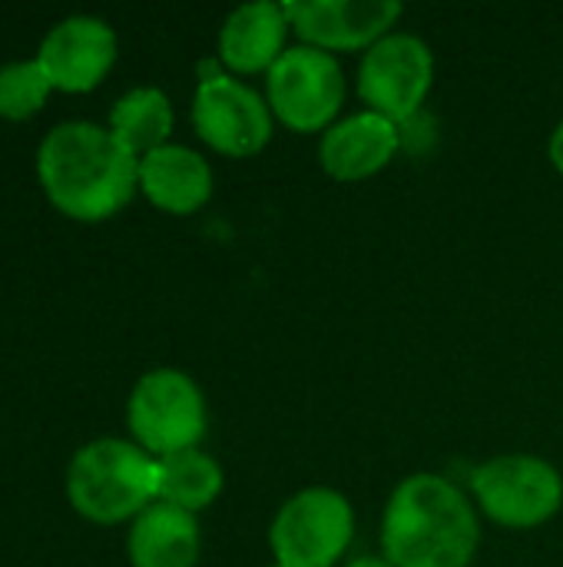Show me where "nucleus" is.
Segmentation results:
<instances>
[{
    "label": "nucleus",
    "mask_w": 563,
    "mask_h": 567,
    "mask_svg": "<svg viewBox=\"0 0 563 567\" xmlns=\"http://www.w3.org/2000/svg\"><path fill=\"white\" fill-rule=\"evenodd\" d=\"M481 512L451 478L415 472L395 485L382 515V558L395 567H471Z\"/></svg>",
    "instance_id": "obj_1"
},
{
    "label": "nucleus",
    "mask_w": 563,
    "mask_h": 567,
    "mask_svg": "<svg viewBox=\"0 0 563 567\" xmlns=\"http://www.w3.org/2000/svg\"><path fill=\"white\" fill-rule=\"evenodd\" d=\"M37 173L46 196L63 213L76 219H103L136 193L139 156L110 126L66 120L43 136Z\"/></svg>",
    "instance_id": "obj_2"
},
{
    "label": "nucleus",
    "mask_w": 563,
    "mask_h": 567,
    "mask_svg": "<svg viewBox=\"0 0 563 567\" xmlns=\"http://www.w3.org/2000/svg\"><path fill=\"white\" fill-rule=\"evenodd\" d=\"M159 462L123 439L86 442L66 472V495L80 515L100 525L136 518L156 502Z\"/></svg>",
    "instance_id": "obj_3"
},
{
    "label": "nucleus",
    "mask_w": 563,
    "mask_h": 567,
    "mask_svg": "<svg viewBox=\"0 0 563 567\" xmlns=\"http://www.w3.org/2000/svg\"><path fill=\"white\" fill-rule=\"evenodd\" d=\"M471 502L508 532H534L561 515L563 475L541 455L504 452L471 472Z\"/></svg>",
    "instance_id": "obj_4"
},
{
    "label": "nucleus",
    "mask_w": 563,
    "mask_h": 567,
    "mask_svg": "<svg viewBox=\"0 0 563 567\" xmlns=\"http://www.w3.org/2000/svg\"><path fill=\"white\" fill-rule=\"evenodd\" d=\"M355 542V508L348 495L329 485H309L289 495L272 525L269 548L282 567H335Z\"/></svg>",
    "instance_id": "obj_5"
},
{
    "label": "nucleus",
    "mask_w": 563,
    "mask_h": 567,
    "mask_svg": "<svg viewBox=\"0 0 563 567\" xmlns=\"http://www.w3.org/2000/svg\"><path fill=\"white\" fill-rule=\"evenodd\" d=\"M265 100L275 116L292 133H325L342 120L348 100V80L338 56L292 43L282 60L265 76Z\"/></svg>",
    "instance_id": "obj_6"
},
{
    "label": "nucleus",
    "mask_w": 563,
    "mask_h": 567,
    "mask_svg": "<svg viewBox=\"0 0 563 567\" xmlns=\"http://www.w3.org/2000/svg\"><path fill=\"white\" fill-rule=\"evenodd\" d=\"M126 422L139 449L153 458L199 449L206 435V395L183 369H153L139 375L126 402Z\"/></svg>",
    "instance_id": "obj_7"
},
{
    "label": "nucleus",
    "mask_w": 563,
    "mask_h": 567,
    "mask_svg": "<svg viewBox=\"0 0 563 567\" xmlns=\"http://www.w3.org/2000/svg\"><path fill=\"white\" fill-rule=\"evenodd\" d=\"M435 86V50L408 30H392L362 53L355 90L365 110L405 126L415 120Z\"/></svg>",
    "instance_id": "obj_8"
},
{
    "label": "nucleus",
    "mask_w": 563,
    "mask_h": 567,
    "mask_svg": "<svg viewBox=\"0 0 563 567\" xmlns=\"http://www.w3.org/2000/svg\"><path fill=\"white\" fill-rule=\"evenodd\" d=\"M192 126L199 140L229 159L259 156L275 133V116L265 93L252 90L246 80L212 70L199 76L192 93Z\"/></svg>",
    "instance_id": "obj_9"
},
{
    "label": "nucleus",
    "mask_w": 563,
    "mask_h": 567,
    "mask_svg": "<svg viewBox=\"0 0 563 567\" xmlns=\"http://www.w3.org/2000/svg\"><path fill=\"white\" fill-rule=\"evenodd\" d=\"M285 13L299 43L332 56H362L398 30L405 7L398 0H285Z\"/></svg>",
    "instance_id": "obj_10"
},
{
    "label": "nucleus",
    "mask_w": 563,
    "mask_h": 567,
    "mask_svg": "<svg viewBox=\"0 0 563 567\" xmlns=\"http://www.w3.org/2000/svg\"><path fill=\"white\" fill-rule=\"evenodd\" d=\"M402 150V126L372 113H345L319 136V166L335 183H365L392 166Z\"/></svg>",
    "instance_id": "obj_11"
},
{
    "label": "nucleus",
    "mask_w": 563,
    "mask_h": 567,
    "mask_svg": "<svg viewBox=\"0 0 563 567\" xmlns=\"http://www.w3.org/2000/svg\"><path fill=\"white\" fill-rule=\"evenodd\" d=\"M37 60L53 86L90 90L116 60V33L106 20L90 13L63 17L46 30Z\"/></svg>",
    "instance_id": "obj_12"
},
{
    "label": "nucleus",
    "mask_w": 563,
    "mask_h": 567,
    "mask_svg": "<svg viewBox=\"0 0 563 567\" xmlns=\"http://www.w3.org/2000/svg\"><path fill=\"white\" fill-rule=\"evenodd\" d=\"M292 23L285 13V3L275 0H256L229 10V17L219 27V63L232 76H269V70L282 60L289 43Z\"/></svg>",
    "instance_id": "obj_13"
},
{
    "label": "nucleus",
    "mask_w": 563,
    "mask_h": 567,
    "mask_svg": "<svg viewBox=\"0 0 563 567\" xmlns=\"http://www.w3.org/2000/svg\"><path fill=\"white\" fill-rule=\"evenodd\" d=\"M212 166L192 146L166 143L139 156V189L163 213L189 216L202 209L212 196Z\"/></svg>",
    "instance_id": "obj_14"
},
{
    "label": "nucleus",
    "mask_w": 563,
    "mask_h": 567,
    "mask_svg": "<svg viewBox=\"0 0 563 567\" xmlns=\"http://www.w3.org/2000/svg\"><path fill=\"white\" fill-rule=\"evenodd\" d=\"M126 548L133 567H196L202 551L199 522L192 512L153 502L133 518Z\"/></svg>",
    "instance_id": "obj_15"
},
{
    "label": "nucleus",
    "mask_w": 563,
    "mask_h": 567,
    "mask_svg": "<svg viewBox=\"0 0 563 567\" xmlns=\"http://www.w3.org/2000/svg\"><path fill=\"white\" fill-rule=\"evenodd\" d=\"M159 462V482H156V502L176 505L183 512H202L209 508L226 485L222 465L206 455L202 449H186L156 458Z\"/></svg>",
    "instance_id": "obj_16"
},
{
    "label": "nucleus",
    "mask_w": 563,
    "mask_h": 567,
    "mask_svg": "<svg viewBox=\"0 0 563 567\" xmlns=\"http://www.w3.org/2000/svg\"><path fill=\"white\" fill-rule=\"evenodd\" d=\"M173 103L159 86H136L123 93L110 110V130L136 153L146 156L156 146L169 143L173 133Z\"/></svg>",
    "instance_id": "obj_17"
},
{
    "label": "nucleus",
    "mask_w": 563,
    "mask_h": 567,
    "mask_svg": "<svg viewBox=\"0 0 563 567\" xmlns=\"http://www.w3.org/2000/svg\"><path fill=\"white\" fill-rule=\"evenodd\" d=\"M50 76L40 60H10L0 66V116H30L50 93Z\"/></svg>",
    "instance_id": "obj_18"
},
{
    "label": "nucleus",
    "mask_w": 563,
    "mask_h": 567,
    "mask_svg": "<svg viewBox=\"0 0 563 567\" xmlns=\"http://www.w3.org/2000/svg\"><path fill=\"white\" fill-rule=\"evenodd\" d=\"M548 159H551V166L563 176V120L554 126V133L548 140Z\"/></svg>",
    "instance_id": "obj_19"
},
{
    "label": "nucleus",
    "mask_w": 563,
    "mask_h": 567,
    "mask_svg": "<svg viewBox=\"0 0 563 567\" xmlns=\"http://www.w3.org/2000/svg\"><path fill=\"white\" fill-rule=\"evenodd\" d=\"M345 567H395V565H388L382 555L375 558V555H365V558H355V561H348Z\"/></svg>",
    "instance_id": "obj_20"
},
{
    "label": "nucleus",
    "mask_w": 563,
    "mask_h": 567,
    "mask_svg": "<svg viewBox=\"0 0 563 567\" xmlns=\"http://www.w3.org/2000/svg\"><path fill=\"white\" fill-rule=\"evenodd\" d=\"M272 567H282V565H272Z\"/></svg>",
    "instance_id": "obj_21"
}]
</instances>
